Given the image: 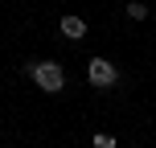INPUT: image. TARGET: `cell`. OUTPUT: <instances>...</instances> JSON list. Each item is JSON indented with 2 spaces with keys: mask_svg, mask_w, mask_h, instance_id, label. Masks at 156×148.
Segmentation results:
<instances>
[{
  "mask_svg": "<svg viewBox=\"0 0 156 148\" xmlns=\"http://www.w3.org/2000/svg\"><path fill=\"white\" fill-rule=\"evenodd\" d=\"M127 16H132V21H144V16H148V4H144V0H132V4H127Z\"/></svg>",
  "mask_w": 156,
  "mask_h": 148,
  "instance_id": "obj_4",
  "label": "cell"
},
{
  "mask_svg": "<svg viewBox=\"0 0 156 148\" xmlns=\"http://www.w3.org/2000/svg\"><path fill=\"white\" fill-rule=\"evenodd\" d=\"M58 29H62V37H70V41H82L86 37V21H82V16H62Z\"/></svg>",
  "mask_w": 156,
  "mask_h": 148,
  "instance_id": "obj_3",
  "label": "cell"
},
{
  "mask_svg": "<svg viewBox=\"0 0 156 148\" xmlns=\"http://www.w3.org/2000/svg\"><path fill=\"white\" fill-rule=\"evenodd\" d=\"M90 144H94V148H115V136H111V132H94Z\"/></svg>",
  "mask_w": 156,
  "mask_h": 148,
  "instance_id": "obj_5",
  "label": "cell"
},
{
  "mask_svg": "<svg viewBox=\"0 0 156 148\" xmlns=\"http://www.w3.org/2000/svg\"><path fill=\"white\" fill-rule=\"evenodd\" d=\"M86 82L99 86V91H111V86L119 82L115 62H111V58H90V62H86Z\"/></svg>",
  "mask_w": 156,
  "mask_h": 148,
  "instance_id": "obj_2",
  "label": "cell"
},
{
  "mask_svg": "<svg viewBox=\"0 0 156 148\" xmlns=\"http://www.w3.org/2000/svg\"><path fill=\"white\" fill-rule=\"evenodd\" d=\"M25 74L33 78V86H37V91H45V95H58L66 86V70L58 62H29L25 66Z\"/></svg>",
  "mask_w": 156,
  "mask_h": 148,
  "instance_id": "obj_1",
  "label": "cell"
}]
</instances>
